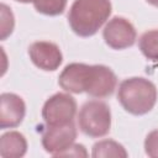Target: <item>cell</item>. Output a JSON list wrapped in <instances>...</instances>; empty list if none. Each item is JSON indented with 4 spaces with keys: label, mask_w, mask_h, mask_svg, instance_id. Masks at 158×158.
<instances>
[{
    "label": "cell",
    "mask_w": 158,
    "mask_h": 158,
    "mask_svg": "<svg viewBox=\"0 0 158 158\" xmlns=\"http://www.w3.org/2000/svg\"><path fill=\"white\" fill-rule=\"evenodd\" d=\"M105 43L112 49H125L136 42V30L125 17L115 16L105 25L102 31Z\"/></svg>",
    "instance_id": "cell-6"
},
{
    "label": "cell",
    "mask_w": 158,
    "mask_h": 158,
    "mask_svg": "<svg viewBox=\"0 0 158 158\" xmlns=\"http://www.w3.org/2000/svg\"><path fill=\"white\" fill-rule=\"evenodd\" d=\"M0 10H1V40H5L7 36L12 33L15 22L11 10L5 4H1Z\"/></svg>",
    "instance_id": "cell-15"
},
{
    "label": "cell",
    "mask_w": 158,
    "mask_h": 158,
    "mask_svg": "<svg viewBox=\"0 0 158 158\" xmlns=\"http://www.w3.org/2000/svg\"><path fill=\"white\" fill-rule=\"evenodd\" d=\"M77 138V128L73 122L65 125H46L42 132V146L46 152L58 157L68 149Z\"/></svg>",
    "instance_id": "cell-5"
},
{
    "label": "cell",
    "mask_w": 158,
    "mask_h": 158,
    "mask_svg": "<svg viewBox=\"0 0 158 158\" xmlns=\"http://www.w3.org/2000/svg\"><path fill=\"white\" fill-rule=\"evenodd\" d=\"M16 1H19V2H23V4H27V2H31V1H33V0H16Z\"/></svg>",
    "instance_id": "cell-19"
},
{
    "label": "cell",
    "mask_w": 158,
    "mask_h": 158,
    "mask_svg": "<svg viewBox=\"0 0 158 158\" xmlns=\"http://www.w3.org/2000/svg\"><path fill=\"white\" fill-rule=\"evenodd\" d=\"M0 104V128L17 127L26 114V105L22 98L12 93H2Z\"/></svg>",
    "instance_id": "cell-9"
},
{
    "label": "cell",
    "mask_w": 158,
    "mask_h": 158,
    "mask_svg": "<svg viewBox=\"0 0 158 158\" xmlns=\"http://www.w3.org/2000/svg\"><path fill=\"white\" fill-rule=\"evenodd\" d=\"M110 0H74L68 14L73 32L80 37L94 36L111 15Z\"/></svg>",
    "instance_id": "cell-1"
},
{
    "label": "cell",
    "mask_w": 158,
    "mask_h": 158,
    "mask_svg": "<svg viewBox=\"0 0 158 158\" xmlns=\"http://www.w3.org/2000/svg\"><path fill=\"white\" fill-rule=\"evenodd\" d=\"M148 4H151V5H153V6H157L158 7V0H146Z\"/></svg>",
    "instance_id": "cell-18"
},
{
    "label": "cell",
    "mask_w": 158,
    "mask_h": 158,
    "mask_svg": "<svg viewBox=\"0 0 158 158\" xmlns=\"http://www.w3.org/2000/svg\"><path fill=\"white\" fill-rule=\"evenodd\" d=\"M91 156L94 158H110V157H115V158H126L128 156V153L126 152V149L123 148L122 144H120L118 142L114 141V139H102L96 142L93 146V152Z\"/></svg>",
    "instance_id": "cell-12"
},
{
    "label": "cell",
    "mask_w": 158,
    "mask_h": 158,
    "mask_svg": "<svg viewBox=\"0 0 158 158\" xmlns=\"http://www.w3.org/2000/svg\"><path fill=\"white\" fill-rule=\"evenodd\" d=\"M146 154L151 158H158V130L149 132L144 139Z\"/></svg>",
    "instance_id": "cell-16"
},
{
    "label": "cell",
    "mask_w": 158,
    "mask_h": 158,
    "mask_svg": "<svg viewBox=\"0 0 158 158\" xmlns=\"http://www.w3.org/2000/svg\"><path fill=\"white\" fill-rule=\"evenodd\" d=\"M27 141L17 131H10L0 137V156L2 158H20L26 154Z\"/></svg>",
    "instance_id": "cell-11"
},
{
    "label": "cell",
    "mask_w": 158,
    "mask_h": 158,
    "mask_svg": "<svg viewBox=\"0 0 158 158\" xmlns=\"http://www.w3.org/2000/svg\"><path fill=\"white\" fill-rule=\"evenodd\" d=\"M117 85V78L115 73L106 65L95 64L90 67V74L85 93L93 98H106L111 95Z\"/></svg>",
    "instance_id": "cell-7"
},
{
    "label": "cell",
    "mask_w": 158,
    "mask_h": 158,
    "mask_svg": "<svg viewBox=\"0 0 158 158\" xmlns=\"http://www.w3.org/2000/svg\"><path fill=\"white\" fill-rule=\"evenodd\" d=\"M138 47L147 59L158 62V30H149L144 32L139 37Z\"/></svg>",
    "instance_id": "cell-13"
},
{
    "label": "cell",
    "mask_w": 158,
    "mask_h": 158,
    "mask_svg": "<svg viewBox=\"0 0 158 158\" xmlns=\"http://www.w3.org/2000/svg\"><path fill=\"white\" fill-rule=\"evenodd\" d=\"M88 153L83 144H72L68 149L62 152L58 157H86Z\"/></svg>",
    "instance_id": "cell-17"
},
{
    "label": "cell",
    "mask_w": 158,
    "mask_h": 158,
    "mask_svg": "<svg viewBox=\"0 0 158 158\" xmlns=\"http://www.w3.org/2000/svg\"><path fill=\"white\" fill-rule=\"evenodd\" d=\"M78 123L84 135L93 138L104 137L110 132L111 127L110 107L104 101H86L79 111Z\"/></svg>",
    "instance_id": "cell-3"
},
{
    "label": "cell",
    "mask_w": 158,
    "mask_h": 158,
    "mask_svg": "<svg viewBox=\"0 0 158 158\" xmlns=\"http://www.w3.org/2000/svg\"><path fill=\"white\" fill-rule=\"evenodd\" d=\"M35 9L48 16H57L63 14L67 6V0H33Z\"/></svg>",
    "instance_id": "cell-14"
},
{
    "label": "cell",
    "mask_w": 158,
    "mask_h": 158,
    "mask_svg": "<svg viewBox=\"0 0 158 158\" xmlns=\"http://www.w3.org/2000/svg\"><path fill=\"white\" fill-rule=\"evenodd\" d=\"M117 100L130 114L141 116L149 112L157 102L156 85L142 77L125 79L118 85Z\"/></svg>",
    "instance_id": "cell-2"
},
{
    "label": "cell",
    "mask_w": 158,
    "mask_h": 158,
    "mask_svg": "<svg viewBox=\"0 0 158 158\" xmlns=\"http://www.w3.org/2000/svg\"><path fill=\"white\" fill-rule=\"evenodd\" d=\"M28 56L32 63L46 72H53L59 68L63 60L59 47L48 41L33 42L28 48Z\"/></svg>",
    "instance_id": "cell-8"
},
{
    "label": "cell",
    "mask_w": 158,
    "mask_h": 158,
    "mask_svg": "<svg viewBox=\"0 0 158 158\" xmlns=\"http://www.w3.org/2000/svg\"><path fill=\"white\" fill-rule=\"evenodd\" d=\"M77 102L73 96L65 93H57L44 102L42 117L46 125H65L74 121Z\"/></svg>",
    "instance_id": "cell-4"
},
{
    "label": "cell",
    "mask_w": 158,
    "mask_h": 158,
    "mask_svg": "<svg viewBox=\"0 0 158 158\" xmlns=\"http://www.w3.org/2000/svg\"><path fill=\"white\" fill-rule=\"evenodd\" d=\"M90 67L85 63H70L65 65L58 78L59 86L73 94L85 93Z\"/></svg>",
    "instance_id": "cell-10"
}]
</instances>
